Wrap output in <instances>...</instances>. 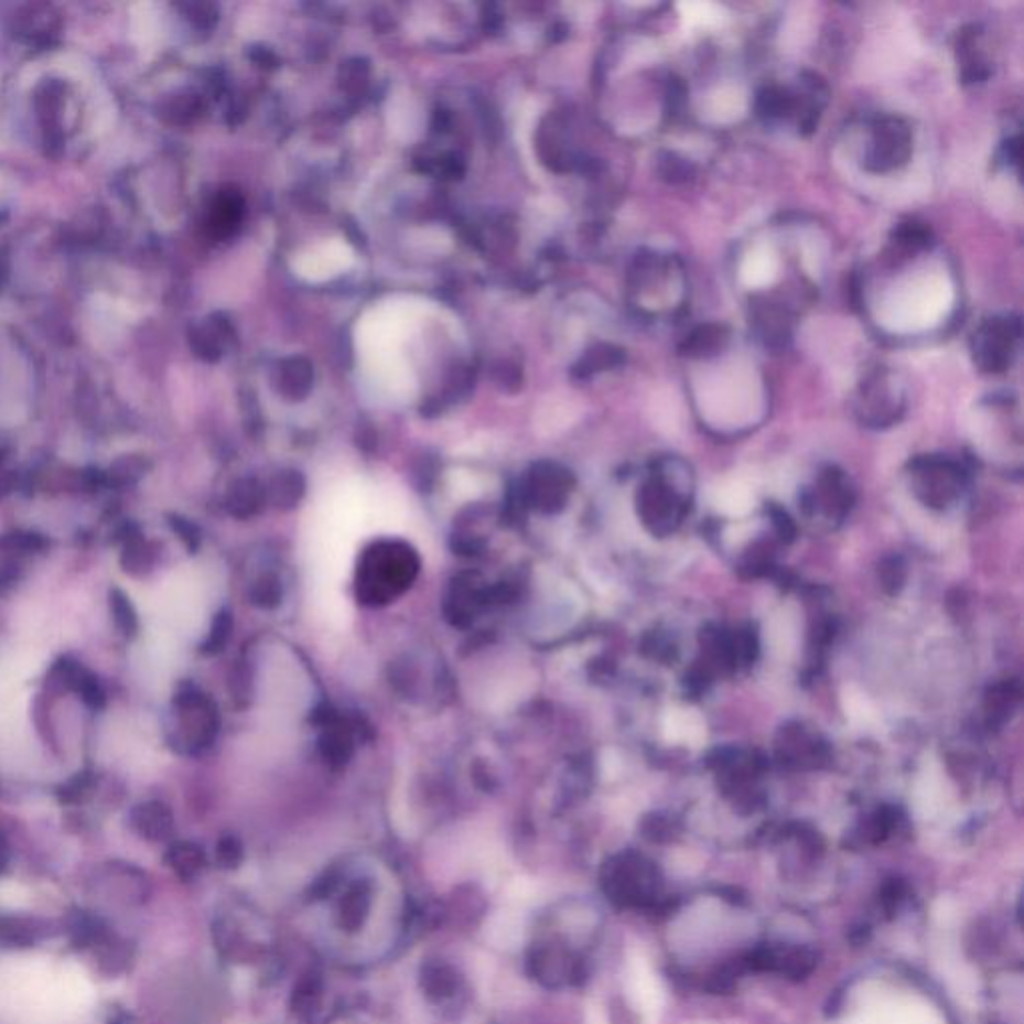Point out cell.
<instances>
[{"label":"cell","mask_w":1024,"mask_h":1024,"mask_svg":"<svg viewBox=\"0 0 1024 1024\" xmlns=\"http://www.w3.org/2000/svg\"><path fill=\"white\" fill-rule=\"evenodd\" d=\"M292 1011L304 1023L319 1024L326 1018L324 1013V981L319 972L304 974L292 992Z\"/></svg>","instance_id":"8"},{"label":"cell","mask_w":1024,"mask_h":1024,"mask_svg":"<svg viewBox=\"0 0 1024 1024\" xmlns=\"http://www.w3.org/2000/svg\"><path fill=\"white\" fill-rule=\"evenodd\" d=\"M743 957L746 972H773L790 981H805L819 967V950L805 945L763 942L746 950Z\"/></svg>","instance_id":"4"},{"label":"cell","mask_w":1024,"mask_h":1024,"mask_svg":"<svg viewBox=\"0 0 1024 1024\" xmlns=\"http://www.w3.org/2000/svg\"><path fill=\"white\" fill-rule=\"evenodd\" d=\"M108 603H110V615L115 618V625H117L120 633L125 636L137 635L139 618H137V611L130 603L129 596L122 593L120 589H112L110 596H108Z\"/></svg>","instance_id":"18"},{"label":"cell","mask_w":1024,"mask_h":1024,"mask_svg":"<svg viewBox=\"0 0 1024 1024\" xmlns=\"http://www.w3.org/2000/svg\"><path fill=\"white\" fill-rule=\"evenodd\" d=\"M422 994L432 1004H451L463 994L464 979L453 964L444 960H429L421 969Z\"/></svg>","instance_id":"6"},{"label":"cell","mask_w":1024,"mask_h":1024,"mask_svg":"<svg viewBox=\"0 0 1024 1024\" xmlns=\"http://www.w3.org/2000/svg\"><path fill=\"white\" fill-rule=\"evenodd\" d=\"M679 9L682 17H685V21L694 24V26H711V24H716L723 19L721 17L723 11L716 4H711V2H685V4H680Z\"/></svg>","instance_id":"20"},{"label":"cell","mask_w":1024,"mask_h":1024,"mask_svg":"<svg viewBox=\"0 0 1024 1024\" xmlns=\"http://www.w3.org/2000/svg\"><path fill=\"white\" fill-rule=\"evenodd\" d=\"M601 891L606 901L625 910H667L665 879L657 864L638 854H618L601 871Z\"/></svg>","instance_id":"1"},{"label":"cell","mask_w":1024,"mask_h":1024,"mask_svg":"<svg viewBox=\"0 0 1024 1024\" xmlns=\"http://www.w3.org/2000/svg\"><path fill=\"white\" fill-rule=\"evenodd\" d=\"M770 636V643L773 647L777 650H787L790 647V643L795 640V633H793V625L788 618H780L777 625L773 626V630L768 633Z\"/></svg>","instance_id":"23"},{"label":"cell","mask_w":1024,"mask_h":1024,"mask_svg":"<svg viewBox=\"0 0 1024 1024\" xmlns=\"http://www.w3.org/2000/svg\"><path fill=\"white\" fill-rule=\"evenodd\" d=\"M218 863L223 869H235L240 863L242 859V852L238 849V844L235 841H223L218 844Z\"/></svg>","instance_id":"24"},{"label":"cell","mask_w":1024,"mask_h":1024,"mask_svg":"<svg viewBox=\"0 0 1024 1024\" xmlns=\"http://www.w3.org/2000/svg\"><path fill=\"white\" fill-rule=\"evenodd\" d=\"M166 863L179 879L195 881L196 876L205 871V852L193 842H179L166 852Z\"/></svg>","instance_id":"12"},{"label":"cell","mask_w":1024,"mask_h":1024,"mask_svg":"<svg viewBox=\"0 0 1024 1024\" xmlns=\"http://www.w3.org/2000/svg\"><path fill=\"white\" fill-rule=\"evenodd\" d=\"M950 302L952 289L945 277H923L896 291L884 309V324L898 333L930 328L949 313Z\"/></svg>","instance_id":"2"},{"label":"cell","mask_w":1024,"mask_h":1024,"mask_svg":"<svg viewBox=\"0 0 1024 1024\" xmlns=\"http://www.w3.org/2000/svg\"><path fill=\"white\" fill-rule=\"evenodd\" d=\"M107 886V895L127 905H141L151 893L147 876L129 864H110L100 879Z\"/></svg>","instance_id":"7"},{"label":"cell","mask_w":1024,"mask_h":1024,"mask_svg":"<svg viewBox=\"0 0 1024 1024\" xmlns=\"http://www.w3.org/2000/svg\"><path fill=\"white\" fill-rule=\"evenodd\" d=\"M44 547H46V540L36 532L17 530V532H9V535L0 537V557L7 559V561L17 562L22 557L41 552Z\"/></svg>","instance_id":"15"},{"label":"cell","mask_w":1024,"mask_h":1024,"mask_svg":"<svg viewBox=\"0 0 1024 1024\" xmlns=\"http://www.w3.org/2000/svg\"><path fill=\"white\" fill-rule=\"evenodd\" d=\"M525 964L529 977L547 989L579 987L589 977V964L583 955L552 938L535 940L527 950Z\"/></svg>","instance_id":"3"},{"label":"cell","mask_w":1024,"mask_h":1024,"mask_svg":"<svg viewBox=\"0 0 1024 1024\" xmlns=\"http://www.w3.org/2000/svg\"><path fill=\"white\" fill-rule=\"evenodd\" d=\"M753 503L755 496L741 483L723 486L716 496V507L731 517H743L753 508Z\"/></svg>","instance_id":"17"},{"label":"cell","mask_w":1024,"mask_h":1024,"mask_svg":"<svg viewBox=\"0 0 1024 1024\" xmlns=\"http://www.w3.org/2000/svg\"><path fill=\"white\" fill-rule=\"evenodd\" d=\"M110 1024H122V1023H110Z\"/></svg>","instance_id":"26"},{"label":"cell","mask_w":1024,"mask_h":1024,"mask_svg":"<svg viewBox=\"0 0 1024 1024\" xmlns=\"http://www.w3.org/2000/svg\"><path fill=\"white\" fill-rule=\"evenodd\" d=\"M53 933L51 923H44L41 918H0V945L4 947H34Z\"/></svg>","instance_id":"10"},{"label":"cell","mask_w":1024,"mask_h":1024,"mask_svg":"<svg viewBox=\"0 0 1024 1024\" xmlns=\"http://www.w3.org/2000/svg\"><path fill=\"white\" fill-rule=\"evenodd\" d=\"M665 734L670 743L699 746L704 743V721L701 714L690 709H672L665 719Z\"/></svg>","instance_id":"11"},{"label":"cell","mask_w":1024,"mask_h":1024,"mask_svg":"<svg viewBox=\"0 0 1024 1024\" xmlns=\"http://www.w3.org/2000/svg\"><path fill=\"white\" fill-rule=\"evenodd\" d=\"M130 824L142 839L154 842L171 839L174 830L173 815L162 802H144L134 807L130 812Z\"/></svg>","instance_id":"9"},{"label":"cell","mask_w":1024,"mask_h":1024,"mask_svg":"<svg viewBox=\"0 0 1024 1024\" xmlns=\"http://www.w3.org/2000/svg\"><path fill=\"white\" fill-rule=\"evenodd\" d=\"M7 866H9V844H7L2 832H0V874L7 871Z\"/></svg>","instance_id":"25"},{"label":"cell","mask_w":1024,"mask_h":1024,"mask_svg":"<svg viewBox=\"0 0 1024 1024\" xmlns=\"http://www.w3.org/2000/svg\"><path fill=\"white\" fill-rule=\"evenodd\" d=\"M353 260H355V255L351 247L343 240L333 238V240H324L316 247L306 248L304 252H299L292 267L302 279L323 282L335 279L341 272L351 269Z\"/></svg>","instance_id":"5"},{"label":"cell","mask_w":1024,"mask_h":1024,"mask_svg":"<svg viewBox=\"0 0 1024 1024\" xmlns=\"http://www.w3.org/2000/svg\"><path fill=\"white\" fill-rule=\"evenodd\" d=\"M93 950H95L98 969L108 977H115V974L127 971L130 962V950L125 940H120L115 935H108L107 933L93 947Z\"/></svg>","instance_id":"13"},{"label":"cell","mask_w":1024,"mask_h":1024,"mask_svg":"<svg viewBox=\"0 0 1024 1024\" xmlns=\"http://www.w3.org/2000/svg\"><path fill=\"white\" fill-rule=\"evenodd\" d=\"M844 707H847V714L851 716L852 721H856V723H871V719H873V709H871V704L864 699L863 694H859V692L854 694L852 690H849L847 697H844Z\"/></svg>","instance_id":"21"},{"label":"cell","mask_w":1024,"mask_h":1024,"mask_svg":"<svg viewBox=\"0 0 1024 1024\" xmlns=\"http://www.w3.org/2000/svg\"><path fill=\"white\" fill-rule=\"evenodd\" d=\"M741 277L748 287H765L777 277V259L770 248L758 247L744 259Z\"/></svg>","instance_id":"14"},{"label":"cell","mask_w":1024,"mask_h":1024,"mask_svg":"<svg viewBox=\"0 0 1024 1024\" xmlns=\"http://www.w3.org/2000/svg\"><path fill=\"white\" fill-rule=\"evenodd\" d=\"M906 896H908V886H906L905 881L891 879L888 883H884L881 893H879V906H881L884 917L895 918L896 913L901 910V906L905 903Z\"/></svg>","instance_id":"19"},{"label":"cell","mask_w":1024,"mask_h":1024,"mask_svg":"<svg viewBox=\"0 0 1024 1024\" xmlns=\"http://www.w3.org/2000/svg\"><path fill=\"white\" fill-rule=\"evenodd\" d=\"M120 564H122L125 571L129 572V574H134V576L151 571V547H149L139 535L130 537L129 540H125V549H122V554H120Z\"/></svg>","instance_id":"16"},{"label":"cell","mask_w":1024,"mask_h":1024,"mask_svg":"<svg viewBox=\"0 0 1024 1024\" xmlns=\"http://www.w3.org/2000/svg\"><path fill=\"white\" fill-rule=\"evenodd\" d=\"M93 787V778L87 773L76 775L73 780H68L65 787L61 788V800L63 802H78L87 797L88 790Z\"/></svg>","instance_id":"22"}]
</instances>
